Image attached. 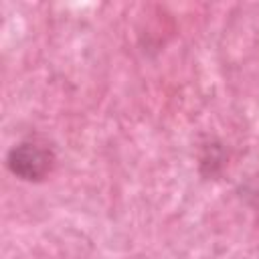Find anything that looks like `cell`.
<instances>
[{
	"mask_svg": "<svg viewBox=\"0 0 259 259\" xmlns=\"http://www.w3.org/2000/svg\"><path fill=\"white\" fill-rule=\"evenodd\" d=\"M55 164V152L40 140H24L8 154V168L22 180H42Z\"/></svg>",
	"mask_w": 259,
	"mask_h": 259,
	"instance_id": "cell-1",
	"label": "cell"
},
{
	"mask_svg": "<svg viewBox=\"0 0 259 259\" xmlns=\"http://www.w3.org/2000/svg\"><path fill=\"white\" fill-rule=\"evenodd\" d=\"M253 182H255V188L251 190V194H253V196H257V200H259V176H257Z\"/></svg>",
	"mask_w": 259,
	"mask_h": 259,
	"instance_id": "cell-2",
	"label": "cell"
}]
</instances>
